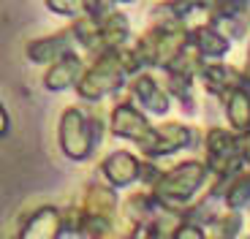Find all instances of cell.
<instances>
[{
	"label": "cell",
	"instance_id": "ffe728a7",
	"mask_svg": "<svg viewBox=\"0 0 250 239\" xmlns=\"http://www.w3.org/2000/svg\"><path fill=\"white\" fill-rule=\"evenodd\" d=\"M239 228H242V212L239 209H229L215 223H209L207 239H237Z\"/></svg>",
	"mask_w": 250,
	"mask_h": 239
},
{
	"label": "cell",
	"instance_id": "52a82bcc",
	"mask_svg": "<svg viewBox=\"0 0 250 239\" xmlns=\"http://www.w3.org/2000/svg\"><path fill=\"white\" fill-rule=\"evenodd\" d=\"M109 128H112L114 136L131 139L133 144H139V150H142V147L150 141L155 125H150L147 117H144L133 103H117V106L112 109V117H109Z\"/></svg>",
	"mask_w": 250,
	"mask_h": 239
},
{
	"label": "cell",
	"instance_id": "5bb4252c",
	"mask_svg": "<svg viewBox=\"0 0 250 239\" xmlns=\"http://www.w3.org/2000/svg\"><path fill=\"white\" fill-rule=\"evenodd\" d=\"M190 46L199 49L204 57H223L229 52V38L218 30V25H196L190 30Z\"/></svg>",
	"mask_w": 250,
	"mask_h": 239
},
{
	"label": "cell",
	"instance_id": "4316f807",
	"mask_svg": "<svg viewBox=\"0 0 250 239\" xmlns=\"http://www.w3.org/2000/svg\"><path fill=\"white\" fill-rule=\"evenodd\" d=\"M248 239H250V237H248Z\"/></svg>",
	"mask_w": 250,
	"mask_h": 239
},
{
	"label": "cell",
	"instance_id": "7402d4cb",
	"mask_svg": "<svg viewBox=\"0 0 250 239\" xmlns=\"http://www.w3.org/2000/svg\"><path fill=\"white\" fill-rule=\"evenodd\" d=\"M82 234L87 239H128V231H120L114 220H87Z\"/></svg>",
	"mask_w": 250,
	"mask_h": 239
},
{
	"label": "cell",
	"instance_id": "d6986e66",
	"mask_svg": "<svg viewBox=\"0 0 250 239\" xmlns=\"http://www.w3.org/2000/svg\"><path fill=\"white\" fill-rule=\"evenodd\" d=\"M250 201V169H242L226 182V207L242 209Z\"/></svg>",
	"mask_w": 250,
	"mask_h": 239
},
{
	"label": "cell",
	"instance_id": "44dd1931",
	"mask_svg": "<svg viewBox=\"0 0 250 239\" xmlns=\"http://www.w3.org/2000/svg\"><path fill=\"white\" fill-rule=\"evenodd\" d=\"M201 8L209 11V19L215 22H234L248 11V3H199Z\"/></svg>",
	"mask_w": 250,
	"mask_h": 239
},
{
	"label": "cell",
	"instance_id": "d4e9b609",
	"mask_svg": "<svg viewBox=\"0 0 250 239\" xmlns=\"http://www.w3.org/2000/svg\"><path fill=\"white\" fill-rule=\"evenodd\" d=\"M242 158H245V163L250 166V133L242 136Z\"/></svg>",
	"mask_w": 250,
	"mask_h": 239
},
{
	"label": "cell",
	"instance_id": "7c38bea8",
	"mask_svg": "<svg viewBox=\"0 0 250 239\" xmlns=\"http://www.w3.org/2000/svg\"><path fill=\"white\" fill-rule=\"evenodd\" d=\"M201 79H204L207 90L215 93L218 98H229L234 90L245 87V74L226 63H209L204 68V74H201Z\"/></svg>",
	"mask_w": 250,
	"mask_h": 239
},
{
	"label": "cell",
	"instance_id": "30bf717a",
	"mask_svg": "<svg viewBox=\"0 0 250 239\" xmlns=\"http://www.w3.org/2000/svg\"><path fill=\"white\" fill-rule=\"evenodd\" d=\"M101 171H104V177H106V182L112 188H125V185L142 179V163L136 160V155H131V152H125V150L112 152L101 163Z\"/></svg>",
	"mask_w": 250,
	"mask_h": 239
},
{
	"label": "cell",
	"instance_id": "e0dca14e",
	"mask_svg": "<svg viewBox=\"0 0 250 239\" xmlns=\"http://www.w3.org/2000/svg\"><path fill=\"white\" fill-rule=\"evenodd\" d=\"M180 226H182V218L166 209L163 215H158L155 220L142 223V226H133L131 239H174V234H177Z\"/></svg>",
	"mask_w": 250,
	"mask_h": 239
},
{
	"label": "cell",
	"instance_id": "3957f363",
	"mask_svg": "<svg viewBox=\"0 0 250 239\" xmlns=\"http://www.w3.org/2000/svg\"><path fill=\"white\" fill-rule=\"evenodd\" d=\"M212 174L209 166H204L201 160H185V163L174 166L171 171H163L161 182L152 188V193L158 196V201L174 215H185V209L190 207V199L204 188L207 177Z\"/></svg>",
	"mask_w": 250,
	"mask_h": 239
},
{
	"label": "cell",
	"instance_id": "277c9868",
	"mask_svg": "<svg viewBox=\"0 0 250 239\" xmlns=\"http://www.w3.org/2000/svg\"><path fill=\"white\" fill-rule=\"evenodd\" d=\"M101 133H104V125L98 122L95 114H84L76 106L62 112V117H60V147L68 158H74V160L90 158V152H93L95 144L101 141Z\"/></svg>",
	"mask_w": 250,
	"mask_h": 239
},
{
	"label": "cell",
	"instance_id": "7a4b0ae2",
	"mask_svg": "<svg viewBox=\"0 0 250 239\" xmlns=\"http://www.w3.org/2000/svg\"><path fill=\"white\" fill-rule=\"evenodd\" d=\"M190 46V30L182 22H158L131 46L142 68H171L177 57Z\"/></svg>",
	"mask_w": 250,
	"mask_h": 239
},
{
	"label": "cell",
	"instance_id": "ac0fdd59",
	"mask_svg": "<svg viewBox=\"0 0 250 239\" xmlns=\"http://www.w3.org/2000/svg\"><path fill=\"white\" fill-rule=\"evenodd\" d=\"M226 114H229V122L239 136H248L250 133V93L245 87L234 90L229 98H226Z\"/></svg>",
	"mask_w": 250,
	"mask_h": 239
},
{
	"label": "cell",
	"instance_id": "9c48e42d",
	"mask_svg": "<svg viewBox=\"0 0 250 239\" xmlns=\"http://www.w3.org/2000/svg\"><path fill=\"white\" fill-rule=\"evenodd\" d=\"M128 90H131V95L142 103V109H147V112H152V114L169 112V106H171L169 93H163V87L150 74H136L131 82H128Z\"/></svg>",
	"mask_w": 250,
	"mask_h": 239
},
{
	"label": "cell",
	"instance_id": "484cf974",
	"mask_svg": "<svg viewBox=\"0 0 250 239\" xmlns=\"http://www.w3.org/2000/svg\"><path fill=\"white\" fill-rule=\"evenodd\" d=\"M242 74H245V82H250V52H248V60H245V68H242Z\"/></svg>",
	"mask_w": 250,
	"mask_h": 239
},
{
	"label": "cell",
	"instance_id": "8992f818",
	"mask_svg": "<svg viewBox=\"0 0 250 239\" xmlns=\"http://www.w3.org/2000/svg\"><path fill=\"white\" fill-rule=\"evenodd\" d=\"M193 141H196L193 128L182 125V122H163V125L152 128V136L142 147V152L147 158H161V155H169V152L185 150V147H193Z\"/></svg>",
	"mask_w": 250,
	"mask_h": 239
},
{
	"label": "cell",
	"instance_id": "cb8c5ba5",
	"mask_svg": "<svg viewBox=\"0 0 250 239\" xmlns=\"http://www.w3.org/2000/svg\"><path fill=\"white\" fill-rule=\"evenodd\" d=\"M174 239H207V231H201V226H193V223H182Z\"/></svg>",
	"mask_w": 250,
	"mask_h": 239
},
{
	"label": "cell",
	"instance_id": "ba28073f",
	"mask_svg": "<svg viewBox=\"0 0 250 239\" xmlns=\"http://www.w3.org/2000/svg\"><path fill=\"white\" fill-rule=\"evenodd\" d=\"M65 231V215L57 207H41L27 218L19 239H60Z\"/></svg>",
	"mask_w": 250,
	"mask_h": 239
},
{
	"label": "cell",
	"instance_id": "603a6c76",
	"mask_svg": "<svg viewBox=\"0 0 250 239\" xmlns=\"http://www.w3.org/2000/svg\"><path fill=\"white\" fill-rule=\"evenodd\" d=\"M46 6L52 8V11H60V14H68V17H84V11H87V3H82V0H49Z\"/></svg>",
	"mask_w": 250,
	"mask_h": 239
},
{
	"label": "cell",
	"instance_id": "8fae6325",
	"mask_svg": "<svg viewBox=\"0 0 250 239\" xmlns=\"http://www.w3.org/2000/svg\"><path fill=\"white\" fill-rule=\"evenodd\" d=\"M74 33L65 30V33H52V36H44L38 41H30L27 44V57L33 63H60L62 57L74 55L71 52V41H74Z\"/></svg>",
	"mask_w": 250,
	"mask_h": 239
},
{
	"label": "cell",
	"instance_id": "4fadbf2b",
	"mask_svg": "<svg viewBox=\"0 0 250 239\" xmlns=\"http://www.w3.org/2000/svg\"><path fill=\"white\" fill-rule=\"evenodd\" d=\"M82 212H84L87 220H114V212H117V193H114V188L90 185L84 204H82Z\"/></svg>",
	"mask_w": 250,
	"mask_h": 239
},
{
	"label": "cell",
	"instance_id": "9a60e30c",
	"mask_svg": "<svg viewBox=\"0 0 250 239\" xmlns=\"http://www.w3.org/2000/svg\"><path fill=\"white\" fill-rule=\"evenodd\" d=\"M82 76H84L82 74V57L68 55L44 74V84H46V90H65L71 84H79Z\"/></svg>",
	"mask_w": 250,
	"mask_h": 239
},
{
	"label": "cell",
	"instance_id": "5b68a950",
	"mask_svg": "<svg viewBox=\"0 0 250 239\" xmlns=\"http://www.w3.org/2000/svg\"><path fill=\"white\" fill-rule=\"evenodd\" d=\"M207 160L209 171L218 179H231L234 174L242 171V136L226 128H212L207 133Z\"/></svg>",
	"mask_w": 250,
	"mask_h": 239
},
{
	"label": "cell",
	"instance_id": "6da1fadb",
	"mask_svg": "<svg viewBox=\"0 0 250 239\" xmlns=\"http://www.w3.org/2000/svg\"><path fill=\"white\" fill-rule=\"evenodd\" d=\"M142 74V65H139L136 55L133 49H114V52H106V55H101L93 60L84 76L79 79L76 90L84 101H101L104 95H112L114 90L123 87V82L128 76H136Z\"/></svg>",
	"mask_w": 250,
	"mask_h": 239
},
{
	"label": "cell",
	"instance_id": "2e32d148",
	"mask_svg": "<svg viewBox=\"0 0 250 239\" xmlns=\"http://www.w3.org/2000/svg\"><path fill=\"white\" fill-rule=\"evenodd\" d=\"M128 30H131V25H128L125 14H120V11H112L106 19H101V55L123 49L125 38H128Z\"/></svg>",
	"mask_w": 250,
	"mask_h": 239
}]
</instances>
